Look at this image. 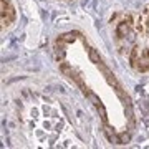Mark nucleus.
I'll use <instances>...</instances> for the list:
<instances>
[{
	"mask_svg": "<svg viewBox=\"0 0 149 149\" xmlns=\"http://www.w3.org/2000/svg\"><path fill=\"white\" fill-rule=\"evenodd\" d=\"M129 33H131V25H129L128 22L123 20L121 23H118V27H116V37L118 38H126V37H129Z\"/></svg>",
	"mask_w": 149,
	"mask_h": 149,
	"instance_id": "f03ea898",
	"label": "nucleus"
},
{
	"mask_svg": "<svg viewBox=\"0 0 149 149\" xmlns=\"http://www.w3.org/2000/svg\"><path fill=\"white\" fill-rule=\"evenodd\" d=\"M76 35L78 33H73V32H70V33H65V35H61V38H63L66 43H73L74 40H76Z\"/></svg>",
	"mask_w": 149,
	"mask_h": 149,
	"instance_id": "9d476101",
	"label": "nucleus"
},
{
	"mask_svg": "<svg viewBox=\"0 0 149 149\" xmlns=\"http://www.w3.org/2000/svg\"><path fill=\"white\" fill-rule=\"evenodd\" d=\"M104 74H106V80H108V83H109V85H113L116 90H118V88H121V85L118 83V80L114 78V74H113L111 71H108V73H104Z\"/></svg>",
	"mask_w": 149,
	"mask_h": 149,
	"instance_id": "0eeeda50",
	"label": "nucleus"
},
{
	"mask_svg": "<svg viewBox=\"0 0 149 149\" xmlns=\"http://www.w3.org/2000/svg\"><path fill=\"white\" fill-rule=\"evenodd\" d=\"M60 70H61V71H63L65 74H73V71H71V68H70L68 65L65 63V61H61V63H60Z\"/></svg>",
	"mask_w": 149,
	"mask_h": 149,
	"instance_id": "f8f14e48",
	"label": "nucleus"
},
{
	"mask_svg": "<svg viewBox=\"0 0 149 149\" xmlns=\"http://www.w3.org/2000/svg\"><path fill=\"white\" fill-rule=\"evenodd\" d=\"M88 56H90L91 63H95V65H98L100 61H101V58H100V55H98V52H96L95 48H90V52H88Z\"/></svg>",
	"mask_w": 149,
	"mask_h": 149,
	"instance_id": "423d86ee",
	"label": "nucleus"
},
{
	"mask_svg": "<svg viewBox=\"0 0 149 149\" xmlns=\"http://www.w3.org/2000/svg\"><path fill=\"white\" fill-rule=\"evenodd\" d=\"M96 109H98V113H100V116H101L103 123H104V124H108V113H106V108L103 106V104H100V106L96 108Z\"/></svg>",
	"mask_w": 149,
	"mask_h": 149,
	"instance_id": "6e6552de",
	"label": "nucleus"
},
{
	"mask_svg": "<svg viewBox=\"0 0 149 149\" xmlns=\"http://www.w3.org/2000/svg\"><path fill=\"white\" fill-rule=\"evenodd\" d=\"M0 5H2V27L10 25L12 22L15 20V10L8 0H0Z\"/></svg>",
	"mask_w": 149,
	"mask_h": 149,
	"instance_id": "f257e3e1",
	"label": "nucleus"
},
{
	"mask_svg": "<svg viewBox=\"0 0 149 149\" xmlns=\"http://www.w3.org/2000/svg\"><path fill=\"white\" fill-rule=\"evenodd\" d=\"M138 70L139 71H143V73L149 70V50L148 48H144L143 50V55H141V58H139Z\"/></svg>",
	"mask_w": 149,
	"mask_h": 149,
	"instance_id": "7ed1b4c3",
	"label": "nucleus"
},
{
	"mask_svg": "<svg viewBox=\"0 0 149 149\" xmlns=\"http://www.w3.org/2000/svg\"><path fill=\"white\" fill-rule=\"evenodd\" d=\"M103 131H104L108 141H109L111 144H121V138H119V136H118V134L114 133V131H113L108 124H104V129H103Z\"/></svg>",
	"mask_w": 149,
	"mask_h": 149,
	"instance_id": "20e7f679",
	"label": "nucleus"
},
{
	"mask_svg": "<svg viewBox=\"0 0 149 149\" xmlns=\"http://www.w3.org/2000/svg\"><path fill=\"white\" fill-rule=\"evenodd\" d=\"M138 63H139V47H133L131 55H129V65L133 68H138Z\"/></svg>",
	"mask_w": 149,
	"mask_h": 149,
	"instance_id": "39448f33",
	"label": "nucleus"
},
{
	"mask_svg": "<svg viewBox=\"0 0 149 149\" xmlns=\"http://www.w3.org/2000/svg\"><path fill=\"white\" fill-rule=\"evenodd\" d=\"M119 138H121V144H128L129 141H131V134L124 131V133H121V134H119Z\"/></svg>",
	"mask_w": 149,
	"mask_h": 149,
	"instance_id": "9b49d317",
	"label": "nucleus"
},
{
	"mask_svg": "<svg viewBox=\"0 0 149 149\" xmlns=\"http://www.w3.org/2000/svg\"><path fill=\"white\" fill-rule=\"evenodd\" d=\"M88 100H90V101L93 103V104H95V108H98L100 104H103V103H101V100H100V98H98V96H96L95 93H91V91L88 93Z\"/></svg>",
	"mask_w": 149,
	"mask_h": 149,
	"instance_id": "1a4fd4ad",
	"label": "nucleus"
}]
</instances>
